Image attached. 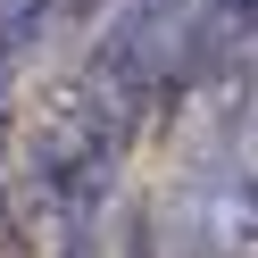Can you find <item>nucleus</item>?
<instances>
[{
    "instance_id": "2",
    "label": "nucleus",
    "mask_w": 258,
    "mask_h": 258,
    "mask_svg": "<svg viewBox=\"0 0 258 258\" xmlns=\"http://www.w3.org/2000/svg\"><path fill=\"white\" fill-rule=\"evenodd\" d=\"M9 58H17V42H0V92H9Z\"/></svg>"
},
{
    "instance_id": "1",
    "label": "nucleus",
    "mask_w": 258,
    "mask_h": 258,
    "mask_svg": "<svg viewBox=\"0 0 258 258\" xmlns=\"http://www.w3.org/2000/svg\"><path fill=\"white\" fill-rule=\"evenodd\" d=\"M125 142H134V134H117L92 100L58 92L50 125H42V142H34V175H42L50 208L75 225V233H84V225L100 217V200L117 191V158H125Z\"/></svg>"
},
{
    "instance_id": "3",
    "label": "nucleus",
    "mask_w": 258,
    "mask_h": 258,
    "mask_svg": "<svg viewBox=\"0 0 258 258\" xmlns=\"http://www.w3.org/2000/svg\"><path fill=\"white\" fill-rule=\"evenodd\" d=\"M75 258H92V250H75Z\"/></svg>"
}]
</instances>
